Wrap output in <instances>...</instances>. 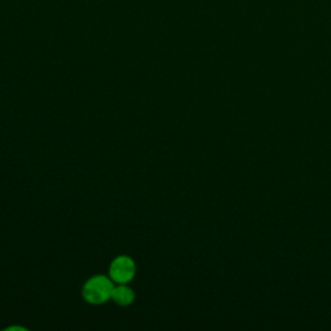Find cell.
<instances>
[{
    "label": "cell",
    "instance_id": "1",
    "mask_svg": "<svg viewBox=\"0 0 331 331\" xmlns=\"http://www.w3.org/2000/svg\"><path fill=\"white\" fill-rule=\"evenodd\" d=\"M114 281L105 276H96L85 282L83 296L91 304H103L111 299L114 291Z\"/></svg>",
    "mask_w": 331,
    "mask_h": 331
},
{
    "label": "cell",
    "instance_id": "2",
    "mask_svg": "<svg viewBox=\"0 0 331 331\" xmlns=\"http://www.w3.org/2000/svg\"><path fill=\"white\" fill-rule=\"evenodd\" d=\"M136 273V265L128 256H119L110 265V278L117 284H127Z\"/></svg>",
    "mask_w": 331,
    "mask_h": 331
},
{
    "label": "cell",
    "instance_id": "3",
    "mask_svg": "<svg viewBox=\"0 0 331 331\" xmlns=\"http://www.w3.org/2000/svg\"><path fill=\"white\" fill-rule=\"evenodd\" d=\"M111 299L119 306H128V304L133 302L135 294H133V291L129 287L125 286V284H119L118 286L114 287Z\"/></svg>",
    "mask_w": 331,
    "mask_h": 331
},
{
    "label": "cell",
    "instance_id": "4",
    "mask_svg": "<svg viewBox=\"0 0 331 331\" xmlns=\"http://www.w3.org/2000/svg\"><path fill=\"white\" fill-rule=\"evenodd\" d=\"M8 330H9V331H13V330H21V331H23V330H25V329L20 328V326H12V328H8Z\"/></svg>",
    "mask_w": 331,
    "mask_h": 331
}]
</instances>
